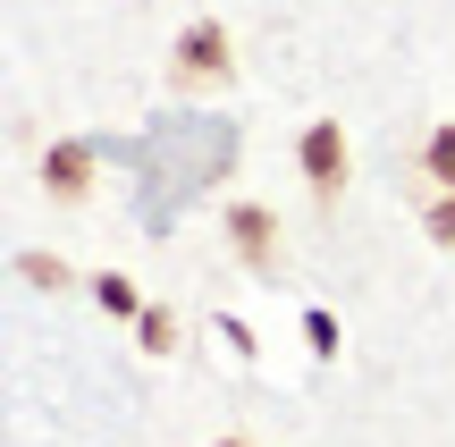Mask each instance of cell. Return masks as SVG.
<instances>
[{
  "label": "cell",
  "mask_w": 455,
  "mask_h": 447,
  "mask_svg": "<svg viewBox=\"0 0 455 447\" xmlns=\"http://www.w3.org/2000/svg\"><path fill=\"white\" fill-rule=\"evenodd\" d=\"M413 186H439V195H455V118L422 135V152H413Z\"/></svg>",
  "instance_id": "277c9868"
},
{
  "label": "cell",
  "mask_w": 455,
  "mask_h": 447,
  "mask_svg": "<svg viewBox=\"0 0 455 447\" xmlns=\"http://www.w3.org/2000/svg\"><path fill=\"white\" fill-rule=\"evenodd\" d=\"M43 186L60 203H84V186H93V152H84V144H51L43 152Z\"/></svg>",
  "instance_id": "3957f363"
},
{
  "label": "cell",
  "mask_w": 455,
  "mask_h": 447,
  "mask_svg": "<svg viewBox=\"0 0 455 447\" xmlns=\"http://www.w3.org/2000/svg\"><path fill=\"white\" fill-rule=\"evenodd\" d=\"M295 161H304V186H312V203H338L346 195V127L338 118H312L304 135H295Z\"/></svg>",
  "instance_id": "7a4b0ae2"
},
{
  "label": "cell",
  "mask_w": 455,
  "mask_h": 447,
  "mask_svg": "<svg viewBox=\"0 0 455 447\" xmlns=\"http://www.w3.org/2000/svg\"><path fill=\"white\" fill-rule=\"evenodd\" d=\"M422 220H430V236H439V245H455V195H439V186H422Z\"/></svg>",
  "instance_id": "8992f818"
},
{
  "label": "cell",
  "mask_w": 455,
  "mask_h": 447,
  "mask_svg": "<svg viewBox=\"0 0 455 447\" xmlns=\"http://www.w3.org/2000/svg\"><path fill=\"white\" fill-rule=\"evenodd\" d=\"M212 447H253V439H212Z\"/></svg>",
  "instance_id": "52a82bcc"
},
{
  "label": "cell",
  "mask_w": 455,
  "mask_h": 447,
  "mask_svg": "<svg viewBox=\"0 0 455 447\" xmlns=\"http://www.w3.org/2000/svg\"><path fill=\"white\" fill-rule=\"evenodd\" d=\"M228 76H236V51H228V26L195 17V26L178 34V51H169V84H178V93H203V84H228Z\"/></svg>",
  "instance_id": "6da1fadb"
},
{
  "label": "cell",
  "mask_w": 455,
  "mask_h": 447,
  "mask_svg": "<svg viewBox=\"0 0 455 447\" xmlns=\"http://www.w3.org/2000/svg\"><path fill=\"white\" fill-rule=\"evenodd\" d=\"M228 228H236V245L253 253V262H261V253H278V228L253 212V203H236V212H228Z\"/></svg>",
  "instance_id": "5b68a950"
}]
</instances>
